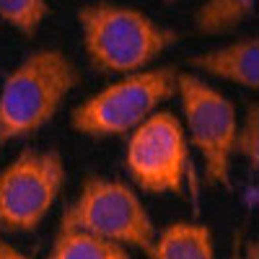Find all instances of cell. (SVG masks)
<instances>
[{"mask_svg":"<svg viewBox=\"0 0 259 259\" xmlns=\"http://www.w3.org/2000/svg\"><path fill=\"white\" fill-rule=\"evenodd\" d=\"M80 73L60 50H36L13 68L0 89V145L34 135L62 106Z\"/></svg>","mask_w":259,"mask_h":259,"instance_id":"obj_1","label":"cell"},{"mask_svg":"<svg viewBox=\"0 0 259 259\" xmlns=\"http://www.w3.org/2000/svg\"><path fill=\"white\" fill-rule=\"evenodd\" d=\"M83 50L101 73H135L179 41L174 29L158 26L138 8L94 3L78 11Z\"/></svg>","mask_w":259,"mask_h":259,"instance_id":"obj_2","label":"cell"},{"mask_svg":"<svg viewBox=\"0 0 259 259\" xmlns=\"http://www.w3.org/2000/svg\"><path fill=\"white\" fill-rule=\"evenodd\" d=\"M177 68L133 73L119 83L106 85L104 91L83 101L70 117L73 130L89 138H114L140 127L150 112L177 94Z\"/></svg>","mask_w":259,"mask_h":259,"instance_id":"obj_3","label":"cell"},{"mask_svg":"<svg viewBox=\"0 0 259 259\" xmlns=\"http://www.w3.org/2000/svg\"><path fill=\"white\" fill-rule=\"evenodd\" d=\"M68 228L89 231L122 246L150 251L156 241L153 221L140 197L124 182L91 174L83 182L78 200L65 210L62 223Z\"/></svg>","mask_w":259,"mask_h":259,"instance_id":"obj_4","label":"cell"},{"mask_svg":"<svg viewBox=\"0 0 259 259\" xmlns=\"http://www.w3.org/2000/svg\"><path fill=\"white\" fill-rule=\"evenodd\" d=\"M65 184V163L57 150H21L0 171V231H34L55 205Z\"/></svg>","mask_w":259,"mask_h":259,"instance_id":"obj_5","label":"cell"},{"mask_svg":"<svg viewBox=\"0 0 259 259\" xmlns=\"http://www.w3.org/2000/svg\"><path fill=\"white\" fill-rule=\"evenodd\" d=\"M177 94L182 96L192 143L202 153L207 182L231 187L228 174L231 158L236 153V133H239L233 104L189 73H182L177 78Z\"/></svg>","mask_w":259,"mask_h":259,"instance_id":"obj_6","label":"cell"},{"mask_svg":"<svg viewBox=\"0 0 259 259\" xmlns=\"http://www.w3.org/2000/svg\"><path fill=\"white\" fill-rule=\"evenodd\" d=\"M189 166L184 127L171 112L150 114L127 143V171L135 184L153 194H182Z\"/></svg>","mask_w":259,"mask_h":259,"instance_id":"obj_7","label":"cell"},{"mask_svg":"<svg viewBox=\"0 0 259 259\" xmlns=\"http://www.w3.org/2000/svg\"><path fill=\"white\" fill-rule=\"evenodd\" d=\"M189 65L202 73L226 78L236 85L256 91V85H259V39L246 36V39L233 41L228 47L189 57Z\"/></svg>","mask_w":259,"mask_h":259,"instance_id":"obj_8","label":"cell"},{"mask_svg":"<svg viewBox=\"0 0 259 259\" xmlns=\"http://www.w3.org/2000/svg\"><path fill=\"white\" fill-rule=\"evenodd\" d=\"M148 254L150 259H215L212 231L187 221L171 223L156 236Z\"/></svg>","mask_w":259,"mask_h":259,"instance_id":"obj_9","label":"cell"},{"mask_svg":"<svg viewBox=\"0 0 259 259\" xmlns=\"http://www.w3.org/2000/svg\"><path fill=\"white\" fill-rule=\"evenodd\" d=\"M47 259H130V254L117 241L101 239L89 231L60 226V233Z\"/></svg>","mask_w":259,"mask_h":259,"instance_id":"obj_10","label":"cell"},{"mask_svg":"<svg viewBox=\"0 0 259 259\" xmlns=\"http://www.w3.org/2000/svg\"><path fill=\"white\" fill-rule=\"evenodd\" d=\"M251 13H254L251 0H210L194 16V26L202 34H226L233 31Z\"/></svg>","mask_w":259,"mask_h":259,"instance_id":"obj_11","label":"cell"},{"mask_svg":"<svg viewBox=\"0 0 259 259\" xmlns=\"http://www.w3.org/2000/svg\"><path fill=\"white\" fill-rule=\"evenodd\" d=\"M50 16V6L45 0H3L0 3V18L24 36H34L39 24Z\"/></svg>","mask_w":259,"mask_h":259,"instance_id":"obj_12","label":"cell"},{"mask_svg":"<svg viewBox=\"0 0 259 259\" xmlns=\"http://www.w3.org/2000/svg\"><path fill=\"white\" fill-rule=\"evenodd\" d=\"M236 150L251 163V171H259V106L251 104L241 130L236 133Z\"/></svg>","mask_w":259,"mask_h":259,"instance_id":"obj_13","label":"cell"},{"mask_svg":"<svg viewBox=\"0 0 259 259\" xmlns=\"http://www.w3.org/2000/svg\"><path fill=\"white\" fill-rule=\"evenodd\" d=\"M0 259H29V256L21 254L18 249H13L11 244H6L3 239H0Z\"/></svg>","mask_w":259,"mask_h":259,"instance_id":"obj_14","label":"cell"},{"mask_svg":"<svg viewBox=\"0 0 259 259\" xmlns=\"http://www.w3.org/2000/svg\"><path fill=\"white\" fill-rule=\"evenodd\" d=\"M241 259H259L256 256V241H244L241 239Z\"/></svg>","mask_w":259,"mask_h":259,"instance_id":"obj_15","label":"cell"},{"mask_svg":"<svg viewBox=\"0 0 259 259\" xmlns=\"http://www.w3.org/2000/svg\"><path fill=\"white\" fill-rule=\"evenodd\" d=\"M241 231H236V236H233V249H231V259H241Z\"/></svg>","mask_w":259,"mask_h":259,"instance_id":"obj_16","label":"cell"}]
</instances>
